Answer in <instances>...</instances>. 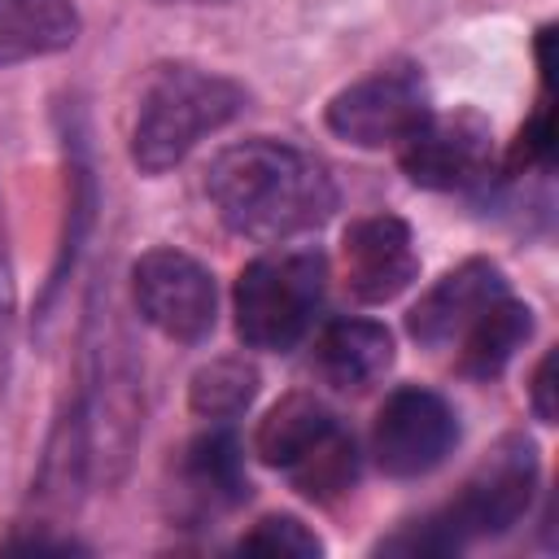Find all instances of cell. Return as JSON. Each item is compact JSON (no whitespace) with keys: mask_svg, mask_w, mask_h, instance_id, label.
Masks as SVG:
<instances>
[{"mask_svg":"<svg viewBox=\"0 0 559 559\" xmlns=\"http://www.w3.org/2000/svg\"><path fill=\"white\" fill-rule=\"evenodd\" d=\"M205 192L218 218L245 240H288L314 231L336 210L332 175L301 148L280 140H245L210 162Z\"/></svg>","mask_w":559,"mask_h":559,"instance_id":"1","label":"cell"},{"mask_svg":"<svg viewBox=\"0 0 559 559\" xmlns=\"http://www.w3.org/2000/svg\"><path fill=\"white\" fill-rule=\"evenodd\" d=\"M537 485V454L528 437H507L489 450V459L467 476V485L432 515L415 520L397 537L380 542L389 555H450L467 542L498 537L515 528L533 502Z\"/></svg>","mask_w":559,"mask_h":559,"instance_id":"2","label":"cell"},{"mask_svg":"<svg viewBox=\"0 0 559 559\" xmlns=\"http://www.w3.org/2000/svg\"><path fill=\"white\" fill-rule=\"evenodd\" d=\"M245 109V87L197 70V66H166L148 79L135 122H131V162L144 175H162L179 166L201 135L227 127Z\"/></svg>","mask_w":559,"mask_h":559,"instance_id":"3","label":"cell"},{"mask_svg":"<svg viewBox=\"0 0 559 559\" xmlns=\"http://www.w3.org/2000/svg\"><path fill=\"white\" fill-rule=\"evenodd\" d=\"M323 280H328V262L319 249H280L253 258L231 293L240 341L266 354L293 349L319 314Z\"/></svg>","mask_w":559,"mask_h":559,"instance_id":"4","label":"cell"},{"mask_svg":"<svg viewBox=\"0 0 559 559\" xmlns=\"http://www.w3.org/2000/svg\"><path fill=\"white\" fill-rule=\"evenodd\" d=\"M428 114V87L419 70L389 66L336 92L328 105V127L358 148H402Z\"/></svg>","mask_w":559,"mask_h":559,"instance_id":"5","label":"cell"},{"mask_svg":"<svg viewBox=\"0 0 559 559\" xmlns=\"http://www.w3.org/2000/svg\"><path fill=\"white\" fill-rule=\"evenodd\" d=\"M131 297L148 328H157L170 341H205L218 314L214 275L179 253V249H148L131 266Z\"/></svg>","mask_w":559,"mask_h":559,"instance_id":"6","label":"cell"},{"mask_svg":"<svg viewBox=\"0 0 559 559\" xmlns=\"http://www.w3.org/2000/svg\"><path fill=\"white\" fill-rule=\"evenodd\" d=\"M459 445V419L450 402L432 389L406 384L384 397L371 424V454L384 476L411 480L445 463V454Z\"/></svg>","mask_w":559,"mask_h":559,"instance_id":"7","label":"cell"},{"mask_svg":"<svg viewBox=\"0 0 559 559\" xmlns=\"http://www.w3.org/2000/svg\"><path fill=\"white\" fill-rule=\"evenodd\" d=\"M411 183L432 192L476 188L493 166V131L476 109L428 114L424 127L397 148Z\"/></svg>","mask_w":559,"mask_h":559,"instance_id":"8","label":"cell"},{"mask_svg":"<svg viewBox=\"0 0 559 559\" xmlns=\"http://www.w3.org/2000/svg\"><path fill=\"white\" fill-rule=\"evenodd\" d=\"M249 498V476L240 459V441L227 428H210L192 437L175 463L170 511L183 524H205Z\"/></svg>","mask_w":559,"mask_h":559,"instance_id":"9","label":"cell"},{"mask_svg":"<svg viewBox=\"0 0 559 559\" xmlns=\"http://www.w3.org/2000/svg\"><path fill=\"white\" fill-rule=\"evenodd\" d=\"M341 262H345V288L362 306L393 301L419 275L411 227L397 214H371V218L349 223L341 240Z\"/></svg>","mask_w":559,"mask_h":559,"instance_id":"10","label":"cell"},{"mask_svg":"<svg viewBox=\"0 0 559 559\" xmlns=\"http://www.w3.org/2000/svg\"><path fill=\"white\" fill-rule=\"evenodd\" d=\"M498 297H507V280L489 258H467L454 271H445L406 314V332L419 345H450L463 336Z\"/></svg>","mask_w":559,"mask_h":559,"instance_id":"11","label":"cell"},{"mask_svg":"<svg viewBox=\"0 0 559 559\" xmlns=\"http://www.w3.org/2000/svg\"><path fill=\"white\" fill-rule=\"evenodd\" d=\"M393 367V336L371 319H336L314 341V371L332 389H367Z\"/></svg>","mask_w":559,"mask_h":559,"instance_id":"12","label":"cell"},{"mask_svg":"<svg viewBox=\"0 0 559 559\" xmlns=\"http://www.w3.org/2000/svg\"><path fill=\"white\" fill-rule=\"evenodd\" d=\"M79 39L70 0H0V66L61 52Z\"/></svg>","mask_w":559,"mask_h":559,"instance_id":"13","label":"cell"},{"mask_svg":"<svg viewBox=\"0 0 559 559\" xmlns=\"http://www.w3.org/2000/svg\"><path fill=\"white\" fill-rule=\"evenodd\" d=\"M533 336V310L524 301H515L511 293L498 297L467 332H463V349H459V371L472 380H493L515 349Z\"/></svg>","mask_w":559,"mask_h":559,"instance_id":"14","label":"cell"},{"mask_svg":"<svg viewBox=\"0 0 559 559\" xmlns=\"http://www.w3.org/2000/svg\"><path fill=\"white\" fill-rule=\"evenodd\" d=\"M336 424V415L323 406V402H314L310 393H288V397H280L271 411H266V419L258 424V432H253V454L266 463V467H288V463H297L301 459V450H310L328 428Z\"/></svg>","mask_w":559,"mask_h":559,"instance_id":"15","label":"cell"},{"mask_svg":"<svg viewBox=\"0 0 559 559\" xmlns=\"http://www.w3.org/2000/svg\"><path fill=\"white\" fill-rule=\"evenodd\" d=\"M284 472H288V480H293V489H297L301 498H310V502H332V498H341V493L358 480V445H354V437H349L341 424H332V428H328L310 450H301V459L288 463Z\"/></svg>","mask_w":559,"mask_h":559,"instance_id":"16","label":"cell"},{"mask_svg":"<svg viewBox=\"0 0 559 559\" xmlns=\"http://www.w3.org/2000/svg\"><path fill=\"white\" fill-rule=\"evenodd\" d=\"M253 393H258V371L245 358H214L188 384V402L205 419H231V415H240L253 402Z\"/></svg>","mask_w":559,"mask_h":559,"instance_id":"17","label":"cell"},{"mask_svg":"<svg viewBox=\"0 0 559 559\" xmlns=\"http://www.w3.org/2000/svg\"><path fill=\"white\" fill-rule=\"evenodd\" d=\"M240 550L314 559V555H323V542H319V537H314L297 515H266V520H258V524L240 537Z\"/></svg>","mask_w":559,"mask_h":559,"instance_id":"18","label":"cell"},{"mask_svg":"<svg viewBox=\"0 0 559 559\" xmlns=\"http://www.w3.org/2000/svg\"><path fill=\"white\" fill-rule=\"evenodd\" d=\"M13 314H17V288H13L9 231H4V201H0V389H4V380H9V358H13Z\"/></svg>","mask_w":559,"mask_h":559,"instance_id":"19","label":"cell"},{"mask_svg":"<svg viewBox=\"0 0 559 559\" xmlns=\"http://www.w3.org/2000/svg\"><path fill=\"white\" fill-rule=\"evenodd\" d=\"M550 148H555V118H550V96H542V105H537V114H533V122L520 131V144H515V153H511V162L520 166V162H550Z\"/></svg>","mask_w":559,"mask_h":559,"instance_id":"20","label":"cell"},{"mask_svg":"<svg viewBox=\"0 0 559 559\" xmlns=\"http://www.w3.org/2000/svg\"><path fill=\"white\" fill-rule=\"evenodd\" d=\"M550 371H555V354H546L542 362H537V371H533V411H537V419H555V380H550Z\"/></svg>","mask_w":559,"mask_h":559,"instance_id":"21","label":"cell"},{"mask_svg":"<svg viewBox=\"0 0 559 559\" xmlns=\"http://www.w3.org/2000/svg\"><path fill=\"white\" fill-rule=\"evenodd\" d=\"M166 4H210V0H166Z\"/></svg>","mask_w":559,"mask_h":559,"instance_id":"22","label":"cell"}]
</instances>
